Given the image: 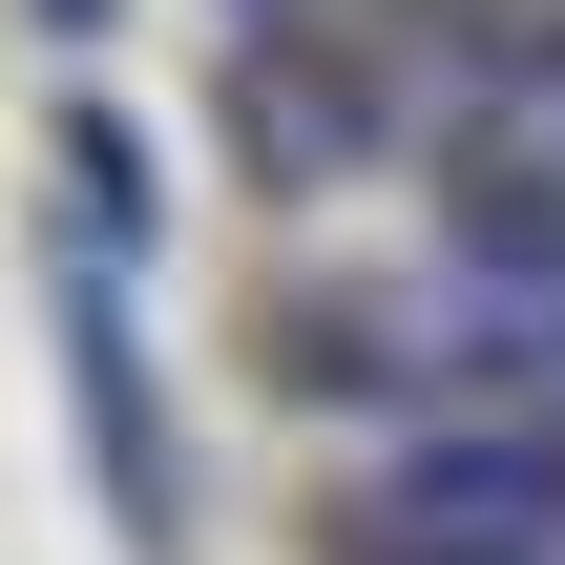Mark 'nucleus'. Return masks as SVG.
Segmentation results:
<instances>
[{
	"mask_svg": "<svg viewBox=\"0 0 565 565\" xmlns=\"http://www.w3.org/2000/svg\"><path fill=\"white\" fill-rule=\"evenodd\" d=\"M565 545V440L545 419H398L335 482V565H545Z\"/></svg>",
	"mask_w": 565,
	"mask_h": 565,
	"instance_id": "nucleus-1",
	"label": "nucleus"
},
{
	"mask_svg": "<svg viewBox=\"0 0 565 565\" xmlns=\"http://www.w3.org/2000/svg\"><path fill=\"white\" fill-rule=\"evenodd\" d=\"M440 231H461L482 294H565V126L545 105H482L440 147Z\"/></svg>",
	"mask_w": 565,
	"mask_h": 565,
	"instance_id": "nucleus-2",
	"label": "nucleus"
},
{
	"mask_svg": "<svg viewBox=\"0 0 565 565\" xmlns=\"http://www.w3.org/2000/svg\"><path fill=\"white\" fill-rule=\"evenodd\" d=\"M63 377H84V440H105V503H126L147 545H189V461H168V398H147V356H126V273H105V252L63 273Z\"/></svg>",
	"mask_w": 565,
	"mask_h": 565,
	"instance_id": "nucleus-3",
	"label": "nucleus"
},
{
	"mask_svg": "<svg viewBox=\"0 0 565 565\" xmlns=\"http://www.w3.org/2000/svg\"><path fill=\"white\" fill-rule=\"evenodd\" d=\"M63 189H84V252L126 273L147 231H168V189H147V147H126V105H63Z\"/></svg>",
	"mask_w": 565,
	"mask_h": 565,
	"instance_id": "nucleus-4",
	"label": "nucleus"
},
{
	"mask_svg": "<svg viewBox=\"0 0 565 565\" xmlns=\"http://www.w3.org/2000/svg\"><path fill=\"white\" fill-rule=\"evenodd\" d=\"M252 105H273V126H252V147H273V168H356V147H377V126H356V84H335V63H315V84H294V63H273V84H252Z\"/></svg>",
	"mask_w": 565,
	"mask_h": 565,
	"instance_id": "nucleus-5",
	"label": "nucleus"
},
{
	"mask_svg": "<svg viewBox=\"0 0 565 565\" xmlns=\"http://www.w3.org/2000/svg\"><path fill=\"white\" fill-rule=\"evenodd\" d=\"M42 21H105V0H42Z\"/></svg>",
	"mask_w": 565,
	"mask_h": 565,
	"instance_id": "nucleus-6",
	"label": "nucleus"
}]
</instances>
